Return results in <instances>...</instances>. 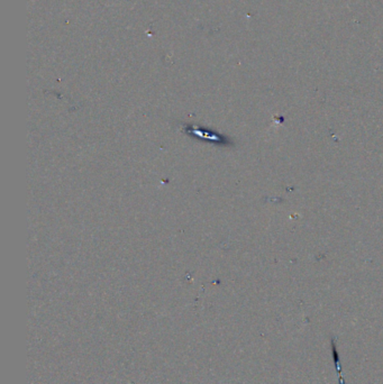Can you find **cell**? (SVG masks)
Masks as SVG:
<instances>
[{
	"label": "cell",
	"instance_id": "obj_2",
	"mask_svg": "<svg viewBox=\"0 0 383 384\" xmlns=\"http://www.w3.org/2000/svg\"><path fill=\"white\" fill-rule=\"evenodd\" d=\"M338 384H346V382H345V378L344 376L340 374V375H338Z\"/></svg>",
	"mask_w": 383,
	"mask_h": 384
},
{
	"label": "cell",
	"instance_id": "obj_1",
	"mask_svg": "<svg viewBox=\"0 0 383 384\" xmlns=\"http://www.w3.org/2000/svg\"><path fill=\"white\" fill-rule=\"evenodd\" d=\"M330 346H331V353H333L335 371L336 373H337V375H340V374H342V363H340V357H339V353L337 349V345H336L335 336L330 337Z\"/></svg>",
	"mask_w": 383,
	"mask_h": 384
}]
</instances>
